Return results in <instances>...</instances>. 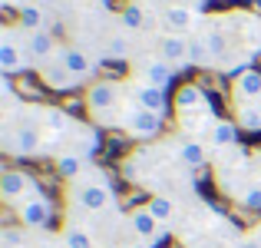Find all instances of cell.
<instances>
[{
	"label": "cell",
	"instance_id": "cell-13",
	"mask_svg": "<svg viewBox=\"0 0 261 248\" xmlns=\"http://www.w3.org/2000/svg\"><path fill=\"white\" fill-rule=\"evenodd\" d=\"M129 225H133V232H136L139 238H146V242H152V235L159 232V225H162V222H159V218H155V215H152L149 209H136L133 215H129Z\"/></svg>",
	"mask_w": 261,
	"mask_h": 248
},
{
	"label": "cell",
	"instance_id": "cell-36",
	"mask_svg": "<svg viewBox=\"0 0 261 248\" xmlns=\"http://www.w3.org/2000/svg\"><path fill=\"white\" fill-rule=\"evenodd\" d=\"M40 248H66V245H53V242H43Z\"/></svg>",
	"mask_w": 261,
	"mask_h": 248
},
{
	"label": "cell",
	"instance_id": "cell-11",
	"mask_svg": "<svg viewBox=\"0 0 261 248\" xmlns=\"http://www.w3.org/2000/svg\"><path fill=\"white\" fill-rule=\"evenodd\" d=\"M43 149V142H40V133L33 126H20L17 133H13V142H10V153L17 156H33Z\"/></svg>",
	"mask_w": 261,
	"mask_h": 248
},
{
	"label": "cell",
	"instance_id": "cell-30",
	"mask_svg": "<svg viewBox=\"0 0 261 248\" xmlns=\"http://www.w3.org/2000/svg\"><path fill=\"white\" fill-rule=\"evenodd\" d=\"M242 205H245V209H261V189H258V185H255V189H248V192H245V195H242Z\"/></svg>",
	"mask_w": 261,
	"mask_h": 248
},
{
	"label": "cell",
	"instance_id": "cell-8",
	"mask_svg": "<svg viewBox=\"0 0 261 248\" xmlns=\"http://www.w3.org/2000/svg\"><path fill=\"white\" fill-rule=\"evenodd\" d=\"M261 100V70H248L235 80V103L248 106V103Z\"/></svg>",
	"mask_w": 261,
	"mask_h": 248
},
{
	"label": "cell",
	"instance_id": "cell-12",
	"mask_svg": "<svg viewBox=\"0 0 261 248\" xmlns=\"http://www.w3.org/2000/svg\"><path fill=\"white\" fill-rule=\"evenodd\" d=\"M162 60L166 63H185L189 66V40H185V33H169L162 40Z\"/></svg>",
	"mask_w": 261,
	"mask_h": 248
},
{
	"label": "cell",
	"instance_id": "cell-19",
	"mask_svg": "<svg viewBox=\"0 0 261 248\" xmlns=\"http://www.w3.org/2000/svg\"><path fill=\"white\" fill-rule=\"evenodd\" d=\"M235 136H238L235 122H228V119L212 122V146H231V142H235Z\"/></svg>",
	"mask_w": 261,
	"mask_h": 248
},
{
	"label": "cell",
	"instance_id": "cell-37",
	"mask_svg": "<svg viewBox=\"0 0 261 248\" xmlns=\"http://www.w3.org/2000/svg\"><path fill=\"white\" fill-rule=\"evenodd\" d=\"M162 4H169V7H172V0H162Z\"/></svg>",
	"mask_w": 261,
	"mask_h": 248
},
{
	"label": "cell",
	"instance_id": "cell-7",
	"mask_svg": "<svg viewBox=\"0 0 261 248\" xmlns=\"http://www.w3.org/2000/svg\"><path fill=\"white\" fill-rule=\"evenodd\" d=\"M30 66V53L20 50V43H4L0 40V73H20Z\"/></svg>",
	"mask_w": 261,
	"mask_h": 248
},
{
	"label": "cell",
	"instance_id": "cell-21",
	"mask_svg": "<svg viewBox=\"0 0 261 248\" xmlns=\"http://www.w3.org/2000/svg\"><path fill=\"white\" fill-rule=\"evenodd\" d=\"M57 172H60L63 179H76L80 172H83V156H80V153L60 156V159H57Z\"/></svg>",
	"mask_w": 261,
	"mask_h": 248
},
{
	"label": "cell",
	"instance_id": "cell-27",
	"mask_svg": "<svg viewBox=\"0 0 261 248\" xmlns=\"http://www.w3.org/2000/svg\"><path fill=\"white\" fill-rule=\"evenodd\" d=\"M63 245H66V248H93V238H89L83 229H66Z\"/></svg>",
	"mask_w": 261,
	"mask_h": 248
},
{
	"label": "cell",
	"instance_id": "cell-3",
	"mask_svg": "<svg viewBox=\"0 0 261 248\" xmlns=\"http://www.w3.org/2000/svg\"><path fill=\"white\" fill-rule=\"evenodd\" d=\"M73 199H76L83 209H89V212H102V209L113 205V185H106V182H83V185H76Z\"/></svg>",
	"mask_w": 261,
	"mask_h": 248
},
{
	"label": "cell",
	"instance_id": "cell-6",
	"mask_svg": "<svg viewBox=\"0 0 261 248\" xmlns=\"http://www.w3.org/2000/svg\"><path fill=\"white\" fill-rule=\"evenodd\" d=\"M133 103H139L142 109H149V113H159V116L169 113V96H166V89L149 86V83H139V86L133 89Z\"/></svg>",
	"mask_w": 261,
	"mask_h": 248
},
{
	"label": "cell",
	"instance_id": "cell-4",
	"mask_svg": "<svg viewBox=\"0 0 261 248\" xmlns=\"http://www.w3.org/2000/svg\"><path fill=\"white\" fill-rule=\"evenodd\" d=\"M116 100H119V86L116 83H93L86 93V106L93 109L96 119H106V113H113Z\"/></svg>",
	"mask_w": 261,
	"mask_h": 248
},
{
	"label": "cell",
	"instance_id": "cell-29",
	"mask_svg": "<svg viewBox=\"0 0 261 248\" xmlns=\"http://www.w3.org/2000/svg\"><path fill=\"white\" fill-rule=\"evenodd\" d=\"M205 43H208V50H212V57H215V60L225 53V37H222V33H208Z\"/></svg>",
	"mask_w": 261,
	"mask_h": 248
},
{
	"label": "cell",
	"instance_id": "cell-15",
	"mask_svg": "<svg viewBox=\"0 0 261 248\" xmlns=\"http://www.w3.org/2000/svg\"><path fill=\"white\" fill-rule=\"evenodd\" d=\"M202 106H205V96H202V89L192 86V83H185V86L175 93V109L178 113H195V109H202Z\"/></svg>",
	"mask_w": 261,
	"mask_h": 248
},
{
	"label": "cell",
	"instance_id": "cell-2",
	"mask_svg": "<svg viewBox=\"0 0 261 248\" xmlns=\"http://www.w3.org/2000/svg\"><path fill=\"white\" fill-rule=\"evenodd\" d=\"M126 129L133 136H139V139H149V136H155L162 129V116L159 113H149V109H142L139 103H133V106L126 109Z\"/></svg>",
	"mask_w": 261,
	"mask_h": 248
},
{
	"label": "cell",
	"instance_id": "cell-24",
	"mask_svg": "<svg viewBox=\"0 0 261 248\" xmlns=\"http://www.w3.org/2000/svg\"><path fill=\"white\" fill-rule=\"evenodd\" d=\"M149 212H152L159 222H169L172 218V212H175V205H172V199H166V195H155V199H149V205H146Z\"/></svg>",
	"mask_w": 261,
	"mask_h": 248
},
{
	"label": "cell",
	"instance_id": "cell-5",
	"mask_svg": "<svg viewBox=\"0 0 261 248\" xmlns=\"http://www.w3.org/2000/svg\"><path fill=\"white\" fill-rule=\"evenodd\" d=\"M50 218H53V205L46 202L43 195L20 202V222H23L27 229H46V225H50Z\"/></svg>",
	"mask_w": 261,
	"mask_h": 248
},
{
	"label": "cell",
	"instance_id": "cell-34",
	"mask_svg": "<svg viewBox=\"0 0 261 248\" xmlns=\"http://www.w3.org/2000/svg\"><path fill=\"white\" fill-rule=\"evenodd\" d=\"M33 4H40V7H50V4H57V0H33Z\"/></svg>",
	"mask_w": 261,
	"mask_h": 248
},
{
	"label": "cell",
	"instance_id": "cell-10",
	"mask_svg": "<svg viewBox=\"0 0 261 248\" xmlns=\"http://www.w3.org/2000/svg\"><path fill=\"white\" fill-rule=\"evenodd\" d=\"M40 77H43V83L50 89H73V86H76V77H73L60 60H57V63H43V66H40Z\"/></svg>",
	"mask_w": 261,
	"mask_h": 248
},
{
	"label": "cell",
	"instance_id": "cell-32",
	"mask_svg": "<svg viewBox=\"0 0 261 248\" xmlns=\"http://www.w3.org/2000/svg\"><path fill=\"white\" fill-rule=\"evenodd\" d=\"M109 57H113V60H122V57H126V43H122V40H113V46H109Z\"/></svg>",
	"mask_w": 261,
	"mask_h": 248
},
{
	"label": "cell",
	"instance_id": "cell-33",
	"mask_svg": "<svg viewBox=\"0 0 261 248\" xmlns=\"http://www.w3.org/2000/svg\"><path fill=\"white\" fill-rule=\"evenodd\" d=\"M0 89H4L7 100H13V80H10V73H4V77H0Z\"/></svg>",
	"mask_w": 261,
	"mask_h": 248
},
{
	"label": "cell",
	"instance_id": "cell-28",
	"mask_svg": "<svg viewBox=\"0 0 261 248\" xmlns=\"http://www.w3.org/2000/svg\"><path fill=\"white\" fill-rule=\"evenodd\" d=\"M0 242H4V248H20L23 245V232L20 229H4L0 232Z\"/></svg>",
	"mask_w": 261,
	"mask_h": 248
},
{
	"label": "cell",
	"instance_id": "cell-23",
	"mask_svg": "<svg viewBox=\"0 0 261 248\" xmlns=\"http://www.w3.org/2000/svg\"><path fill=\"white\" fill-rule=\"evenodd\" d=\"M43 119H46V129L53 133V139H60V136H63L66 129H70V119H66L63 109H46Z\"/></svg>",
	"mask_w": 261,
	"mask_h": 248
},
{
	"label": "cell",
	"instance_id": "cell-38",
	"mask_svg": "<svg viewBox=\"0 0 261 248\" xmlns=\"http://www.w3.org/2000/svg\"><path fill=\"white\" fill-rule=\"evenodd\" d=\"M255 106H258V109H261V100H258V103H255Z\"/></svg>",
	"mask_w": 261,
	"mask_h": 248
},
{
	"label": "cell",
	"instance_id": "cell-31",
	"mask_svg": "<svg viewBox=\"0 0 261 248\" xmlns=\"http://www.w3.org/2000/svg\"><path fill=\"white\" fill-rule=\"evenodd\" d=\"M169 238H172V235H169V229H166V225H159V232L152 235V242H149V245H152V248H162V245H169Z\"/></svg>",
	"mask_w": 261,
	"mask_h": 248
},
{
	"label": "cell",
	"instance_id": "cell-18",
	"mask_svg": "<svg viewBox=\"0 0 261 248\" xmlns=\"http://www.w3.org/2000/svg\"><path fill=\"white\" fill-rule=\"evenodd\" d=\"M166 27L169 30H175V33H185L192 27V10L189 7H166Z\"/></svg>",
	"mask_w": 261,
	"mask_h": 248
},
{
	"label": "cell",
	"instance_id": "cell-39",
	"mask_svg": "<svg viewBox=\"0 0 261 248\" xmlns=\"http://www.w3.org/2000/svg\"><path fill=\"white\" fill-rule=\"evenodd\" d=\"M4 4H10V0H4Z\"/></svg>",
	"mask_w": 261,
	"mask_h": 248
},
{
	"label": "cell",
	"instance_id": "cell-26",
	"mask_svg": "<svg viewBox=\"0 0 261 248\" xmlns=\"http://www.w3.org/2000/svg\"><path fill=\"white\" fill-rule=\"evenodd\" d=\"M238 126L242 129H261V109L258 106H242L238 109Z\"/></svg>",
	"mask_w": 261,
	"mask_h": 248
},
{
	"label": "cell",
	"instance_id": "cell-14",
	"mask_svg": "<svg viewBox=\"0 0 261 248\" xmlns=\"http://www.w3.org/2000/svg\"><path fill=\"white\" fill-rule=\"evenodd\" d=\"M60 63H63V66H66V70H70L76 80L89 77V70H93V66H89V57H86L83 50H76V46H66V50L60 53Z\"/></svg>",
	"mask_w": 261,
	"mask_h": 248
},
{
	"label": "cell",
	"instance_id": "cell-17",
	"mask_svg": "<svg viewBox=\"0 0 261 248\" xmlns=\"http://www.w3.org/2000/svg\"><path fill=\"white\" fill-rule=\"evenodd\" d=\"M20 30H27V33L43 30V10H40V4H20Z\"/></svg>",
	"mask_w": 261,
	"mask_h": 248
},
{
	"label": "cell",
	"instance_id": "cell-35",
	"mask_svg": "<svg viewBox=\"0 0 261 248\" xmlns=\"http://www.w3.org/2000/svg\"><path fill=\"white\" fill-rule=\"evenodd\" d=\"M129 248H152L149 242H136V245H129Z\"/></svg>",
	"mask_w": 261,
	"mask_h": 248
},
{
	"label": "cell",
	"instance_id": "cell-22",
	"mask_svg": "<svg viewBox=\"0 0 261 248\" xmlns=\"http://www.w3.org/2000/svg\"><path fill=\"white\" fill-rule=\"evenodd\" d=\"M122 27H126V30H142V27H146V10H142L139 4H129V7H122Z\"/></svg>",
	"mask_w": 261,
	"mask_h": 248
},
{
	"label": "cell",
	"instance_id": "cell-20",
	"mask_svg": "<svg viewBox=\"0 0 261 248\" xmlns=\"http://www.w3.org/2000/svg\"><path fill=\"white\" fill-rule=\"evenodd\" d=\"M212 50H208V43H205V37H192L189 40V63H195V66H208L212 63Z\"/></svg>",
	"mask_w": 261,
	"mask_h": 248
},
{
	"label": "cell",
	"instance_id": "cell-25",
	"mask_svg": "<svg viewBox=\"0 0 261 248\" xmlns=\"http://www.w3.org/2000/svg\"><path fill=\"white\" fill-rule=\"evenodd\" d=\"M178 156H182V162H185V165H192V169H198V165L205 162V149H202V142H185V146L178 149Z\"/></svg>",
	"mask_w": 261,
	"mask_h": 248
},
{
	"label": "cell",
	"instance_id": "cell-16",
	"mask_svg": "<svg viewBox=\"0 0 261 248\" xmlns=\"http://www.w3.org/2000/svg\"><path fill=\"white\" fill-rule=\"evenodd\" d=\"M27 53H30V60H46L53 53V37L46 30H37V33H30L27 37V46H23Z\"/></svg>",
	"mask_w": 261,
	"mask_h": 248
},
{
	"label": "cell",
	"instance_id": "cell-9",
	"mask_svg": "<svg viewBox=\"0 0 261 248\" xmlns=\"http://www.w3.org/2000/svg\"><path fill=\"white\" fill-rule=\"evenodd\" d=\"M172 63H166V60H146L142 63V83H149V86H159V89H169L172 86Z\"/></svg>",
	"mask_w": 261,
	"mask_h": 248
},
{
	"label": "cell",
	"instance_id": "cell-1",
	"mask_svg": "<svg viewBox=\"0 0 261 248\" xmlns=\"http://www.w3.org/2000/svg\"><path fill=\"white\" fill-rule=\"evenodd\" d=\"M0 195H4L7 202H27V199H40V185H37V179L27 176V172L7 169L4 179H0Z\"/></svg>",
	"mask_w": 261,
	"mask_h": 248
}]
</instances>
